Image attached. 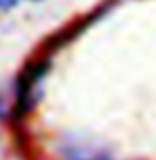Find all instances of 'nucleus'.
Returning a JSON list of instances; mask_svg holds the SVG:
<instances>
[{"mask_svg": "<svg viewBox=\"0 0 156 160\" xmlns=\"http://www.w3.org/2000/svg\"><path fill=\"white\" fill-rule=\"evenodd\" d=\"M49 68V61H34L32 65H28L19 80H17V97H15V114L17 116H25L30 112L38 99V87L40 80L44 78V72Z\"/></svg>", "mask_w": 156, "mask_h": 160, "instance_id": "obj_1", "label": "nucleus"}]
</instances>
